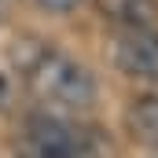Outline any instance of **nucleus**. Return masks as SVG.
Returning <instances> with one entry per match:
<instances>
[{
  "instance_id": "6",
  "label": "nucleus",
  "mask_w": 158,
  "mask_h": 158,
  "mask_svg": "<svg viewBox=\"0 0 158 158\" xmlns=\"http://www.w3.org/2000/svg\"><path fill=\"white\" fill-rule=\"evenodd\" d=\"M44 7H52V11H70V7H77L81 0H40Z\"/></svg>"
},
{
  "instance_id": "7",
  "label": "nucleus",
  "mask_w": 158,
  "mask_h": 158,
  "mask_svg": "<svg viewBox=\"0 0 158 158\" xmlns=\"http://www.w3.org/2000/svg\"><path fill=\"white\" fill-rule=\"evenodd\" d=\"M7 103V85H4V77H0V107Z\"/></svg>"
},
{
  "instance_id": "2",
  "label": "nucleus",
  "mask_w": 158,
  "mask_h": 158,
  "mask_svg": "<svg viewBox=\"0 0 158 158\" xmlns=\"http://www.w3.org/2000/svg\"><path fill=\"white\" fill-rule=\"evenodd\" d=\"M19 158H96V136L59 114H30L19 129Z\"/></svg>"
},
{
  "instance_id": "4",
  "label": "nucleus",
  "mask_w": 158,
  "mask_h": 158,
  "mask_svg": "<svg viewBox=\"0 0 158 158\" xmlns=\"http://www.w3.org/2000/svg\"><path fill=\"white\" fill-rule=\"evenodd\" d=\"M96 11L118 30L158 22V0H96Z\"/></svg>"
},
{
  "instance_id": "5",
  "label": "nucleus",
  "mask_w": 158,
  "mask_h": 158,
  "mask_svg": "<svg viewBox=\"0 0 158 158\" xmlns=\"http://www.w3.org/2000/svg\"><path fill=\"white\" fill-rule=\"evenodd\" d=\"M125 129L132 132V140L158 147V96H140L129 103L125 110Z\"/></svg>"
},
{
  "instance_id": "3",
  "label": "nucleus",
  "mask_w": 158,
  "mask_h": 158,
  "mask_svg": "<svg viewBox=\"0 0 158 158\" xmlns=\"http://www.w3.org/2000/svg\"><path fill=\"white\" fill-rule=\"evenodd\" d=\"M114 66L125 77L158 85V33L155 26H132L114 33Z\"/></svg>"
},
{
  "instance_id": "8",
  "label": "nucleus",
  "mask_w": 158,
  "mask_h": 158,
  "mask_svg": "<svg viewBox=\"0 0 158 158\" xmlns=\"http://www.w3.org/2000/svg\"><path fill=\"white\" fill-rule=\"evenodd\" d=\"M151 151H155V158H158V147H151Z\"/></svg>"
},
{
  "instance_id": "1",
  "label": "nucleus",
  "mask_w": 158,
  "mask_h": 158,
  "mask_svg": "<svg viewBox=\"0 0 158 158\" xmlns=\"http://www.w3.org/2000/svg\"><path fill=\"white\" fill-rule=\"evenodd\" d=\"M15 63L22 85L30 88V96L44 103L48 110H88L96 103V81L81 66L77 59H70L66 52L52 48V44H22L15 48Z\"/></svg>"
}]
</instances>
